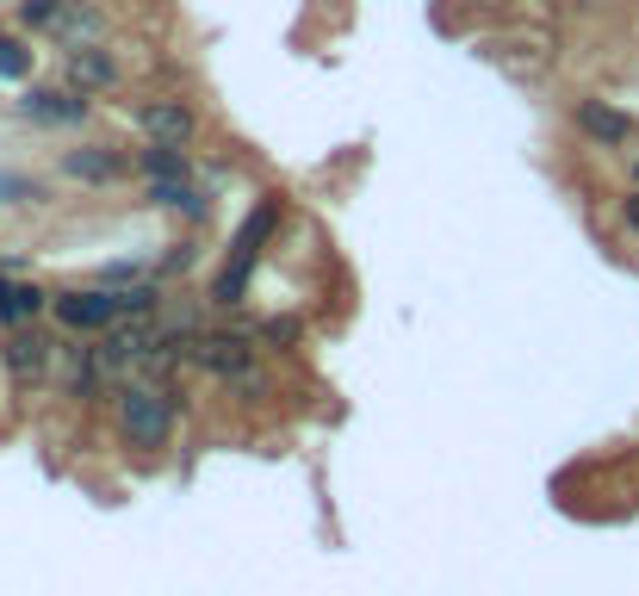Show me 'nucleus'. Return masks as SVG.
Masks as SVG:
<instances>
[{"label": "nucleus", "mask_w": 639, "mask_h": 596, "mask_svg": "<svg viewBox=\"0 0 639 596\" xmlns=\"http://www.w3.org/2000/svg\"><path fill=\"white\" fill-rule=\"evenodd\" d=\"M118 435H125V448H137V454H156V448H168L174 435V392L168 386H125L118 392Z\"/></svg>", "instance_id": "nucleus-1"}, {"label": "nucleus", "mask_w": 639, "mask_h": 596, "mask_svg": "<svg viewBox=\"0 0 639 596\" xmlns=\"http://www.w3.org/2000/svg\"><path fill=\"white\" fill-rule=\"evenodd\" d=\"M0 361L19 386H38V379L56 367V342H44L38 330H7V348H0Z\"/></svg>", "instance_id": "nucleus-5"}, {"label": "nucleus", "mask_w": 639, "mask_h": 596, "mask_svg": "<svg viewBox=\"0 0 639 596\" xmlns=\"http://www.w3.org/2000/svg\"><path fill=\"white\" fill-rule=\"evenodd\" d=\"M143 131H150V143H168V150H181V143L193 137V112L181 106V100H150L143 106Z\"/></svg>", "instance_id": "nucleus-7"}, {"label": "nucleus", "mask_w": 639, "mask_h": 596, "mask_svg": "<svg viewBox=\"0 0 639 596\" xmlns=\"http://www.w3.org/2000/svg\"><path fill=\"white\" fill-rule=\"evenodd\" d=\"M577 131L615 150V143H627V137H633V119H627V112H615L608 100H577Z\"/></svg>", "instance_id": "nucleus-8"}, {"label": "nucleus", "mask_w": 639, "mask_h": 596, "mask_svg": "<svg viewBox=\"0 0 639 596\" xmlns=\"http://www.w3.org/2000/svg\"><path fill=\"white\" fill-rule=\"evenodd\" d=\"M63 7H69V0H25V7H19V19H25V25H38V32H56Z\"/></svg>", "instance_id": "nucleus-15"}, {"label": "nucleus", "mask_w": 639, "mask_h": 596, "mask_svg": "<svg viewBox=\"0 0 639 596\" xmlns=\"http://www.w3.org/2000/svg\"><path fill=\"white\" fill-rule=\"evenodd\" d=\"M627 230L639 236V193H627Z\"/></svg>", "instance_id": "nucleus-17"}, {"label": "nucleus", "mask_w": 639, "mask_h": 596, "mask_svg": "<svg viewBox=\"0 0 639 596\" xmlns=\"http://www.w3.org/2000/svg\"><path fill=\"white\" fill-rule=\"evenodd\" d=\"M100 32H106V25H100V13H94V7H87V0H69V7H63V19H56V32H50V38H69V44H94Z\"/></svg>", "instance_id": "nucleus-13"}, {"label": "nucleus", "mask_w": 639, "mask_h": 596, "mask_svg": "<svg viewBox=\"0 0 639 596\" xmlns=\"http://www.w3.org/2000/svg\"><path fill=\"white\" fill-rule=\"evenodd\" d=\"M50 305H56V317L69 330H118L125 323V292H112V286H100V292H56Z\"/></svg>", "instance_id": "nucleus-4"}, {"label": "nucleus", "mask_w": 639, "mask_h": 596, "mask_svg": "<svg viewBox=\"0 0 639 596\" xmlns=\"http://www.w3.org/2000/svg\"><path fill=\"white\" fill-rule=\"evenodd\" d=\"M0 75H7V81L32 75V50L19 44V38H7V32H0Z\"/></svg>", "instance_id": "nucleus-14"}, {"label": "nucleus", "mask_w": 639, "mask_h": 596, "mask_svg": "<svg viewBox=\"0 0 639 596\" xmlns=\"http://www.w3.org/2000/svg\"><path fill=\"white\" fill-rule=\"evenodd\" d=\"M274 224H280V199H261L249 212V224L236 230V243H230V261H224V274L212 280V305H236L243 298V286H249V274H255V255L267 249V236H274Z\"/></svg>", "instance_id": "nucleus-2"}, {"label": "nucleus", "mask_w": 639, "mask_h": 596, "mask_svg": "<svg viewBox=\"0 0 639 596\" xmlns=\"http://www.w3.org/2000/svg\"><path fill=\"white\" fill-rule=\"evenodd\" d=\"M63 168L75 174V181H118V174H125V156H118V150H69Z\"/></svg>", "instance_id": "nucleus-11"}, {"label": "nucleus", "mask_w": 639, "mask_h": 596, "mask_svg": "<svg viewBox=\"0 0 639 596\" xmlns=\"http://www.w3.org/2000/svg\"><path fill=\"white\" fill-rule=\"evenodd\" d=\"M112 81H118V63H112L100 44L69 50V88H75V94H100V88H112Z\"/></svg>", "instance_id": "nucleus-6"}, {"label": "nucleus", "mask_w": 639, "mask_h": 596, "mask_svg": "<svg viewBox=\"0 0 639 596\" xmlns=\"http://www.w3.org/2000/svg\"><path fill=\"white\" fill-rule=\"evenodd\" d=\"M193 367L224 379L230 392H249V398L267 392V373H261V361H255V348L243 342V336H193Z\"/></svg>", "instance_id": "nucleus-3"}, {"label": "nucleus", "mask_w": 639, "mask_h": 596, "mask_svg": "<svg viewBox=\"0 0 639 596\" xmlns=\"http://www.w3.org/2000/svg\"><path fill=\"white\" fill-rule=\"evenodd\" d=\"M143 174H150V187H174V181H193V168L181 162V150H168V143H150V150H143Z\"/></svg>", "instance_id": "nucleus-12"}, {"label": "nucleus", "mask_w": 639, "mask_h": 596, "mask_svg": "<svg viewBox=\"0 0 639 596\" xmlns=\"http://www.w3.org/2000/svg\"><path fill=\"white\" fill-rule=\"evenodd\" d=\"M0 199H38V181H19V174H0Z\"/></svg>", "instance_id": "nucleus-16"}, {"label": "nucleus", "mask_w": 639, "mask_h": 596, "mask_svg": "<svg viewBox=\"0 0 639 596\" xmlns=\"http://www.w3.org/2000/svg\"><path fill=\"white\" fill-rule=\"evenodd\" d=\"M50 298L38 292V286H25V280H0V323L7 330H25L38 311H44Z\"/></svg>", "instance_id": "nucleus-10"}, {"label": "nucleus", "mask_w": 639, "mask_h": 596, "mask_svg": "<svg viewBox=\"0 0 639 596\" xmlns=\"http://www.w3.org/2000/svg\"><path fill=\"white\" fill-rule=\"evenodd\" d=\"M25 112H32L38 125H81V119H87V100H81L75 88H63V94H56V88H32Z\"/></svg>", "instance_id": "nucleus-9"}]
</instances>
